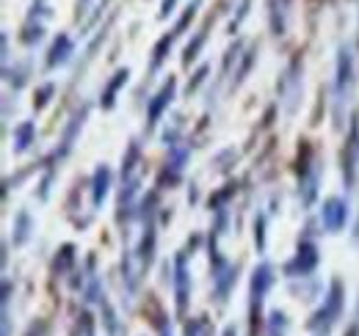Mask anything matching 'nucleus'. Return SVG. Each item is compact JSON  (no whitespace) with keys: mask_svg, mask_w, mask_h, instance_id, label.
I'll list each match as a JSON object with an SVG mask.
<instances>
[{"mask_svg":"<svg viewBox=\"0 0 359 336\" xmlns=\"http://www.w3.org/2000/svg\"><path fill=\"white\" fill-rule=\"evenodd\" d=\"M343 309H346V284L340 279H332L329 281V290L323 295V303L315 309V314L310 317V331L315 336H329L332 328L337 326V320L343 317Z\"/></svg>","mask_w":359,"mask_h":336,"instance_id":"f257e3e1","label":"nucleus"},{"mask_svg":"<svg viewBox=\"0 0 359 336\" xmlns=\"http://www.w3.org/2000/svg\"><path fill=\"white\" fill-rule=\"evenodd\" d=\"M354 52H351V44H340L337 50V69H334V127L343 130V116H346V105L351 99V91H354Z\"/></svg>","mask_w":359,"mask_h":336,"instance_id":"f03ea898","label":"nucleus"},{"mask_svg":"<svg viewBox=\"0 0 359 336\" xmlns=\"http://www.w3.org/2000/svg\"><path fill=\"white\" fill-rule=\"evenodd\" d=\"M273 265L269 262H260L252 273V281H249V336H257L266 326H263V303H266V295L273 287Z\"/></svg>","mask_w":359,"mask_h":336,"instance_id":"7ed1b4c3","label":"nucleus"},{"mask_svg":"<svg viewBox=\"0 0 359 336\" xmlns=\"http://www.w3.org/2000/svg\"><path fill=\"white\" fill-rule=\"evenodd\" d=\"M340 168H343V182H346V188L354 190V188H357V176H359V116H351L346 144H343V149H340Z\"/></svg>","mask_w":359,"mask_h":336,"instance_id":"20e7f679","label":"nucleus"},{"mask_svg":"<svg viewBox=\"0 0 359 336\" xmlns=\"http://www.w3.org/2000/svg\"><path fill=\"white\" fill-rule=\"evenodd\" d=\"M188 251H177L172 259V284H175V312L177 317L188 314L191 306V270H188Z\"/></svg>","mask_w":359,"mask_h":336,"instance_id":"39448f33","label":"nucleus"},{"mask_svg":"<svg viewBox=\"0 0 359 336\" xmlns=\"http://www.w3.org/2000/svg\"><path fill=\"white\" fill-rule=\"evenodd\" d=\"M276 91H279V102L293 116L296 108H299V97H302V55H296L287 64V69L282 72V78L276 83Z\"/></svg>","mask_w":359,"mask_h":336,"instance_id":"423d86ee","label":"nucleus"},{"mask_svg":"<svg viewBox=\"0 0 359 336\" xmlns=\"http://www.w3.org/2000/svg\"><path fill=\"white\" fill-rule=\"evenodd\" d=\"M318 262H320V253H318L315 240L304 237V240H299L293 259L285 262V276H287V279H307V276L315 273Z\"/></svg>","mask_w":359,"mask_h":336,"instance_id":"0eeeda50","label":"nucleus"},{"mask_svg":"<svg viewBox=\"0 0 359 336\" xmlns=\"http://www.w3.org/2000/svg\"><path fill=\"white\" fill-rule=\"evenodd\" d=\"M89 105H83V108H78L75 113H72V119L67 122V127H64V132H61V144L55 146V152H53V158L47 160V166H58L61 160H67V155L72 152V146H75V141L81 138V130H83V125H86V119H89Z\"/></svg>","mask_w":359,"mask_h":336,"instance_id":"6e6552de","label":"nucleus"},{"mask_svg":"<svg viewBox=\"0 0 359 336\" xmlns=\"http://www.w3.org/2000/svg\"><path fill=\"white\" fill-rule=\"evenodd\" d=\"M175 97H177V78L175 75H169L163 85L152 94V99H149V105H147V132H152L158 122L163 119V113L169 111V105L175 102Z\"/></svg>","mask_w":359,"mask_h":336,"instance_id":"1a4fd4ad","label":"nucleus"},{"mask_svg":"<svg viewBox=\"0 0 359 336\" xmlns=\"http://www.w3.org/2000/svg\"><path fill=\"white\" fill-rule=\"evenodd\" d=\"M348 215H351V210H348L346 199H340V196L323 199V204H320V226H323V232L340 234L346 229V223H348Z\"/></svg>","mask_w":359,"mask_h":336,"instance_id":"9d476101","label":"nucleus"},{"mask_svg":"<svg viewBox=\"0 0 359 336\" xmlns=\"http://www.w3.org/2000/svg\"><path fill=\"white\" fill-rule=\"evenodd\" d=\"M155 251H158V215H149V218H144V232H141V240H138V248H135V259H138L141 273H147L152 267Z\"/></svg>","mask_w":359,"mask_h":336,"instance_id":"9b49d317","label":"nucleus"},{"mask_svg":"<svg viewBox=\"0 0 359 336\" xmlns=\"http://www.w3.org/2000/svg\"><path fill=\"white\" fill-rule=\"evenodd\" d=\"M188 158H191V149L188 146H172L169 149V160H166V166L161 171V176H158V188H175L180 179H182V171L188 166Z\"/></svg>","mask_w":359,"mask_h":336,"instance_id":"f8f14e48","label":"nucleus"},{"mask_svg":"<svg viewBox=\"0 0 359 336\" xmlns=\"http://www.w3.org/2000/svg\"><path fill=\"white\" fill-rule=\"evenodd\" d=\"M111 182H114V171L108 163H100L91 174V210H100L102 202L111 193Z\"/></svg>","mask_w":359,"mask_h":336,"instance_id":"ddd939ff","label":"nucleus"},{"mask_svg":"<svg viewBox=\"0 0 359 336\" xmlns=\"http://www.w3.org/2000/svg\"><path fill=\"white\" fill-rule=\"evenodd\" d=\"M72 52H75L72 36H69V34H58V36L53 39V44H50V50H47L45 66L47 69H58V66H64V64L72 58Z\"/></svg>","mask_w":359,"mask_h":336,"instance_id":"4468645a","label":"nucleus"},{"mask_svg":"<svg viewBox=\"0 0 359 336\" xmlns=\"http://www.w3.org/2000/svg\"><path fill=\"white\" fill-rule=\"evenodd\" d=\"M318 182H320V163L315 160L307 171H302V174H299V196H302L304 210H307V207H313L315 199H318Z\"/></svg>","mask_w":359,"mask_h":336,"instance_id":"2eb2a0df","label":"nucleus"},{"mask_svg":"<svg viewBox=\"0 0 359 336\" xmlns=\"http://www.w3.org/2000/svg\"><path fill=\"white\" fill-rule=\"evenodd\" d=\"M128 80H130V69H128V66L114 72V78L105 83L102 94H100V108H102V111H114V108H116V97H119V91L125 88Z\"/></svg>","mask_w":359,"mask_h":336,"instance_id":"dca6fc26","label":"nucleus"},{"mask_svg":"<svg viewBox=\"0 0 359 336\" xmlns=\"http://www.w3.org/2000/svg\"><path fill=\"white\" fill-rule=\"evenodd\" d=\"M219 17V11H213L208 20H205V25L194 34V39L185 44V50H182V66H191L196 58H199V52H202V47L208 42V34H210V25H213V20Z\"/></svg>","mask_w":359,"mask_h":336,"instance_id":"f3484780","label":"nucleus"},{"mask_svg":"<svg viewBox=\"0 0 359 336\" xmlns=\"http://www.w3.org/2000/svg\"><path fill=\"white\" fill-rule=\"evenodd\" d=\"M34 234V218L28 210H20L14 215V226H11V246L14 248H22Z\"/></svg>","mask_w":359,"mask_h":336,"instance_id":"a211bd4d","label":"nucleus"},{"mask_svg":"<svg viewBox=\"0 0 359 336\" xmlns=\"http://www.w3.org/2000/svg\"><path fill=\"white\" fill-rule=\"evenodd\" d=\"M11 138H14V141H11L14 155H25V152L34 146V141H36V125H34L31 119L20 122V125L14 127V135H11Z\"/></svg>","mask_w":359,"mask_h":336,"instance_id":"6ab92c4d","label":"nucleus"},{"mask_svg":"<svg viewBox=\"0 0 359 336\" xmlns=\"http://www.w3.org/2000/svg\"><path fill=\"white\" fill-rule=\"evenodd\" d=\"M175 31L172 34H163L155 47H152V58H149V75H158L161 72V66L166 64V58H169V52H172V44H175Z\"/></svg>","mask_w":359,"mask_h":336,"instance_id":"aec40b11","label":"nucleus"},{"mask_svg":"<svg viewBox=\"0 0 359 336\" xmlns=\"http://www.w3.org/2000/svg\"><path fill=\"white\" fill-rule=\"evenodd\" d=\"M269 25L273 36H282L287 28V0H269Z\"/></svg>","mask_w":359,"mask_h":336,"instance_id":"412c9836","label":"nucleus"},{"mask_svg":"<svg viewBox=\"0 0 359 336\" xmlns=\"http://www.w3.org/2000/svg\"><path fill=\"white\" fill-rule=\"evenodd\" d=\"M75 259H78L75 246H72V243H64V246L58 248V253H55V259H53V273H55V276L72 273V270H75Z\"/></svg>","mask_w":359,"mask_h":336,"instance_id":"4be33fe9","label":"nucleus"},{"mask_svg":"<svg viewBox=\"0 0 359 336\" xmlns=\"http://www.w3.org/2000/svg\"><path fill=\"white\" fill-rule=\"evenodd\" d=\"M141 174V144L138 141H130L125 158H122V182L125 179H133Z\"/></svg>","mask_w":359,"mask_h":336,"instance_id":"5701e85b","label":"nucleus"},{"mask_svg":"<svg viewBox=\"0 0 359 336\" xmlns=\"http://www.w3.org/2000/svg\"><path fill=\"white\" fill-rule=\"evenodd\" d=\"M287 331H290V320H287V314L279 312V309H273V312L269 314V320H266L263 336H287Z\"/></svg>","mask_w":359,"mask_h":336,"instance_id":"b1692460","label":"nucleus"},{"mask_svg":"<svg viewBox=\"0 0 359 336\" xmlns=\"http://www.w3.org/2000/svg\"><path fill=\"white\" fill-rule=\"evenodd\" d=\"M255 61H257V44H252L246 52H243V61H241V66H238V72H235V78H232V88H241L243 80L249 78V72H252V66H255Z\"/></svg>","mask_w":359,"mask_h":336,"instance_id":"393cba45","label":"nucleus"},{"mask_svg":"<svg viewBox=\"0 0 359 336\" xmlns=\"http://www.w3.org/2000/svg\"><path fill=\"white\" fill-rule=\"evenodd\" d=\"M199 6H202V0H191V6H185V8H182V14L177 17V22L172 25V31H175V36H177V39L182 36V34H185V31H188V25L196 20V14H199Z\"/></svg>","mask_w":359,"mask_h":336,"instance_id":"a878e982","label":"nucleus"},{"mask_svg":"<svg viewBox=\"0 0 359 336\" xmlns=\"http://www.w3.org/2000/svg\"><path fill=\"white\" fill-rule=\"evenodd\" d=\"M28 75H31V64H14V69H11V66H6V69H3V78L14 85V91L25 88Z\"/></svg>","mask_w":359,"mask_h":336,"instance_id":"bb28decb","label":"nucleus"},{"mask_svg":"<svg viewBox=\"0 0 359 336\" xmlns=\"http://www.w3.org/2000/svg\"><path fill=\"white\" fill-rule=\"evenodd\" d=\"M42 39H45V22H28L25 20V25L20 31V42L25 44V47H36Z\"/></svg>","mask_w":359,"mask_h":336,"instance_id":"cd10ccee","label":"nucleus"},{"mask_svg":"<svg viewBox=\"0 0 359 336\" xmlns=\"http://www.w3.org/2000/svg\"><path fill=\"white\" fill-rule=\"evenodd\" d=\"M100 309H102V323H105V331L108 336H122V323H119V317H116V312H114V306L108 303V298L100 303Z\"/></svg>","mask_w":359,"mask_h":336,"instance_id":"c85d7f7f","label":"nucleus"},{"mask_svg":"<svg viewBox=\"0 0 359 336\" xmlns=\"http://www.w3.org/2000/svg\"><path fill=\"white\" fill-rule=\"evenodd\" d=\"M235 193H238V182H226L219 193L210 196V212H219V210H224V207H229V199H232Z\"/></svg>","mask_w":359,"mask_h":336,"instance_id":"c756f323","label":"nucleus"},{"mask_svg":"<svg viewBox=\"0 0 359 336\" xmlns=\"http://www.w3.org/2000/svg\"><path fill=\"white\" fill-rule=\"evenodd\" d=\"M53 97H55V83H42L36 88V94H34V111H36V113L45 111Z\"/></svg>","mask_w":359,"mask_h":336,"instance_id":"7c9ffc66","label":"nucleus"},{"mask_svg":"<svg viewBox=\"0 0 359 336\" xmlns=\"http://www.w3.org/2000/svg\"><path fill=\"white\" fill-rule=\"evenodd\" d=\"M255 246H257V253H266V215L257 212L255 218Z\"/></svg>","mask_w":359,"mask_h":336,"instance_id":"2f4dec72","label":"nucleus"},{"mask_svg":"<svg viewBox=\"0 0 359 336\" xmlns=\"http://www.w3.org/2000/svg\"><path fill=\"white\" fill-rule=\"evenodd\" d=\"M75 336H97V328H94V317L89 312H81L78 317V326H75Z\"/></svg>","mask_w":359,"mask_h":336,"instance_id":"473e14b6","label":"nucleus"},{"mask_svg":"<svg viewBox=\"0 0 359 336\" xmlns=\"http://www.w3.org/2000/svg\"><path fill=\"white\" fill-rule=\"evenodd\" d=\"M39 17H53V8L47 6V0H34V6H31V11H28V22H42Z\"/></svg>","mask_w":359,"mask_h":336,"instance_id":"72a5a7b5","label":"nucleus"},{"mask_svg":"<svg viewBox=\"0 0 359 336\" xmlns=\"http://www.w3.org/2000/svg\"><path fill=\"white\" fill-rule=\"evenodd\" d=\"M208 72H210V64H202L196 72H194V80H188V88H185V97H191L196 88H199V83H205V78H208Z\"/></svg>","mask_w":359,"mask_h":336,"instance_id":"f704fd0d","label":"nucleus"},{"mask_svg":"<svg viewBox=\"0 0 359 336\" xmlns=\"http://www.w3.org/2000/svg\"><path fill=\"white\" fill-rule=\"evenodd\" d=\"M249 6H252V0H241V6H238V20H235V22H229V28H226L229 34H235V31L241 28V20L249 14Z\"/></svg>","mask_w":359,"mask_h":336,"instance_id":"c9c22d12","label":"nucleus"},{"mask_svg":"<svg viewBox=\"0 0 359 336\" xmlns=\"http://www.w3.org/2000/svg\"><path fill=\"white\" fill-rule=\"evenodd\" d=\"M180 0H161V11H158V20H169L175 11H177Z\"/></svg>","mask_w":359,"mask_h":336,"instance_id":"e433bc0d","label":"nucleus"},{"mask_svg":"<svg viewBox=\"0 0 359 336\" xmlns=\"http://www.w3.org/2000/svg\"><path fill=\"white\" fill-rule=\"evenodd\" d=\"M0 336H11V306H3V317H0Z\"/></svg>","mask_w":359,"mask_h":336,"instance_id":"4c0bfd02","label":"nucleus"},{"mask_svg":"<svg viewBox=\"0 0 359 336\" xmlns=\"http://www.w3.org/2000/svg\"><path fill=\"white\" fill-rule=\"evenodd\" d=\"M91 3H94V0H75V20L86 17V11H89Z\"/></svg>","mask_w":359,"mask_h":336,"instance_id":"58836bf2","label":"nucleus"},{"mask_svg":"<svg viewBox=\"0 0 359 336\" xmlns=\"http://www.w3.org/2000/svg\"><path fill=\"white\" fill-rule=\"evenodd\" d=\"M108 3H111V0H100V3H97V11H94V14H91V20H89V28H91V25H94V22H97V20H100V17H102V11H105V8H108Z\"/></svg>","mask_w":359,"mask_h":336,"instance_id":"ea45409f","label":"nucleus"},{"mask_svg":"<svg viewBox=\"0 0 359 336\" xmlns=\"http://www.w3.org/2000/svg\"><path fill=\"white\" fill-rule=\"evenodd\" d=\"M185 336H202L199 320H191V323H185Z\"/></svg>","mask_w":359,"mask_h":336,"instance_id":"a19ab883","label":"nucleus"},{"mask_svg":"<svg viewBox=\"0 0 359 336\" xmlns=\"http://www.w3.org/2000/svg\"><path fill=\"white\" fill-rule=\"evenodd\" d=\"M28 336H45V323H34L31 331H28Z\"/></svg>","mask_w":359,"mask_h":336,"instance_id":"79ce46f5","label":"nucleus"},{"mask_svg":"<svg viewBox=\"0 0 359 336\" xmlns=\"http://www.w3.org/2000/svg\"><path fill=\"white\" fill-rule=\"evenodd\" d=\"M222 336H238V326H232V323H229L224 331H222Z\"/></svg>","mask_w":359,"mask_h":336,"instance_id":"37998d69","label":"nucleus"},{"mask_svg":"<svg viewBox=\"0 0 359 336\" xmlns=\"http://www.w3.org/2000/svg\"><path fill=\"white\" fill-rule=\"evenodd\" d=\"M346 336H359V320H357V323H351V326H348V331H346Z\"/></svg>","mask_w":359,"mask_h":336,"instance_id":"c03bdc74","label":"nucleus"},{"mask_svg":"<svg viewBox=\"0 0 359 336\" xmlns=\"http://www.w3.org/2000/svg\"><path fill=\"white\" fill-rule=\"evenodd\" d=\"M354 237L359 240V220H357V229H354Z\"/></svg>","mask_w":359,"mask_h":336,"instance_id":"a18cd8bd","label":"nucleus"}]
</instances>
